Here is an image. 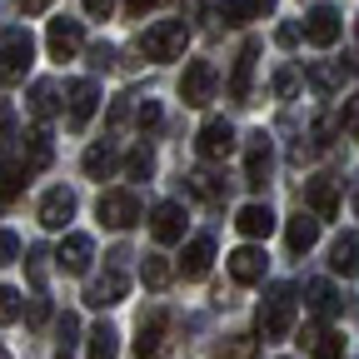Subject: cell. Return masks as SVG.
I'll list each match as a JSON object with an SVG mask.
<instances>
[{"label":"cell","mask_w":359,"mask_h":359,"mask_svg":"<svg viewBox=\"0 0 359 359\" xmlns=\"http://www.w3.org/2000/svg\"><path fill=\"white\" fill-rule=\"evenodd\" d=\"M230 275H235V285H259V280H264V250L240 245V250L230 255Z\"/></svg>","instance_id":"18"},{"label":"cell","mask_w":359,"mask_h":359,"mask_svg":"<svg viewBox=\"0 0 359 359\" xmlns=\"http://www.w3.org/2000/svg\"><path fill=\"white\" fill-rule=\"evenodd\" d=\"M264 175H269V135L264 130H250L245 135V185H264Z\"/></svg>","instance_id":"8"},{"label":"cell","mask_w":359,"mask_h":359,"mask_svg":"<svg viewBox=\"0 0 359 359\" xmlns=\"http://www.w3.org/2000/svg\"><path fill=\"white\" fill-rule=\"evenodd\" d=\"M224 359H255V334H235L224 344Z\"/></svg>","instance_id":"38"},{"label":"cell","mask_w":359,"mask_h":359,"mask_svg":"<svg viewBox=\"0 0 359 359\" xmlns=\"http://www.w3.org/2000/svg\"><path fill=\"white\" fill-rule=\"evenodd\" d=\"M160 354H165V314L150 309L135 330V359H160Z\"/></svg>","instance_id":"12"},{"label":"cell","mask_w":359,"mask_h":359,"mask_svg":"<svg viewBox=\"0 0 359 359\" xmlns=\"http://www.w3.org/2000/svg\"><path fill=\"white\" fill-rule=\"evenodd\" d=\"M15 259H20V235L0 230V264H15Z\"/></svg>","instance_id":"39"},{"label":"cell","mask_w":359,"mask_h":359,"mask_svg":"<svg viewBox=\"0 0 359 359\" xmlns=\"http://www.w3.org/2000/svg\"><path fill=\"white\" fill-rule=\"evenodd\" d=\"M314 359H344V339H339L334 330L314 334Z\"/></svg>","instance_id":"33"},{"label":"cell","mask_w":359,"mask_h":359,"mask_svg":"<svg viewBox=\"0 0 359 359\" xmlns=\"http://www.w3.org/2000/svg\"><path fill=\"white\" fill-rule=\"evenodd\" d=\"M45 259H50V250H40V245H35L30 259H25V269H30V280H35V285H45V275H50V264H45Z\"/></svg>","instance_id":"37"},{"label":"cell","mask_w":359,"mask_h":359,"mask_svg":"<svg viewBox=\"0 0 359 359\" xmlns=\"http://www.w3.org/2000/svg\"><path fill=\"white\" fill-rule=\"evenodd\" d=\"M255 60H259V40H245V50H240V60H235V70H230V100H240V105H250Z\"/></svg>","instance_id":"15"},{"label":"cell","mask_w":359,"mask_h":359,"mask_svg":"<svg viewBox=\"0 0 359 359\" xmlns=\"http://www.w3.org/2000/svg\"><path fill=\"white\" fill-rule=\"evenodd\" d=\"M309 85L320 90V95H334V90H339V70L334 65H309Z\"/></svg>","instance_id":"31"},{"label":"cell","mask_w":359,"mask_h":359,"mask_svg":"<svg viewBox=\"0 0 359 359\" xmlns=\"http://www.w3.org/2000/svg\"><path fill=\"white\" fill-rule=\"evenodd\" d=\"M95 215L110 224V230H130V224L140 219V200H135L130 190H105L100 205H95Z\"/></svg>","instance_id":"5"},{"label":"cell","mask_w":359,"mask_h":359,"mask_svg":"<svg viewBox=\"0 0 359 359\" xmlns=\"http://www.w3.org/2000/svg\"><path fill=\"white\" fill-rule=\"evenodd\" d=\"M55 259H60L65 275H90V264H95V240H90V235H65Z\"/></svg>","instance_id":"11"},{"label":"cell","mask_w":359,"mask_h":359,"mask_svg":"<svg viewBox=\"0 0 359 359\" xmlns=\"http://www.w3.org/2000/svg\"><path fill=\"white\" fill-rule=\"evenodd\" d=\"M304 294H309V309L320 314V320H334V314L344 309V299H339V290H334L330 280H314V285H309Z\"/></svg>","instance_id":"23"},{"label":"cell","mask_w":359,"mask_h":359,"mask_svg":"<svg viewBox=\"0 0 359 359\" xmlns=\"http://www.w3.org/2000/svg\"><path fill=\"white\" fill-rule=\"evenodd\" d=\"M150 6H155V0H125V11H130V15H145Z\"/></svg>","instance_id":"48"},{"label":"cell","mask_w":359,"mask_h":359,"mask_svg":"<svg viewBox=\"0 0 359 359\" xmlns=\"http://www.w3.org/2000/svg\"><path fill=\"white\" fill-rule=\"evenodd\" d=\"M190 190H195L200 200H219V195H224V185H219L210 170H195V175H190Z\"/></svg>","instance_id":"32"},{"label":"cell","mask_w":359,"mask_h":359,"mask_svg":"<svg viewBox=\"0 0 359 359\" xmlns=\"http://www.w3.org/2000/svg\"><path fill=\"white\" fill-rule=\"evenodd\" d=\"M354 35H359V20H354Z\"/></svg>","instance_id":"51"},{"label":"cell","mask_w":359,"mask_h":359,"mask_svg":"<svg viewBox=\"0 0 359 359\" xmlns=\"http://www.w3.org/2000/svg\"><path fill=\"white\" fill-rule=\"evenodd\" d=\"M294 314H299V299H294V285H275L269 299L259 304V334L264 339H285L294 330Z\"/></svg>","instance_id":"1"},{"label":"cell","mask_w":359,"mask_h":359,"mask_svg":"<svg viewBox=\"0 0 359 359\" xmlns=\"http://www.w3.org/2000/svg\"><path fill=\"white\" fill-rule=\"evenodd\" d=\"M235 224H240L245 240H264L269 230H275V215H269V205H245V210L235 215Z\"/></svg>","instance_id":"22"},{"label":"cell","mask_w":359,"mask_h":359,"mask_svg":"<svg viewBox=\"0 0 359 359\" xmlns=\"http://www.w3.org/2000/svg\"><path fill=\"white\" fill-rule=\"evenodd\" d=\"M339 130L349 135V140H359V95L344 100V110H339Z\"/></svg>","instance_id":"35"},{"label":"cell","mask_w":359,"mask_h":359,"mask_svg":"<svg viewBox=\"0 0 359 359\" xmlns=\"http://www.w3.org/2000/svg\"><path fill=\"white\" fill-rule=\"evenodd\" d=\"M30 60H35V40L30 35H6V45H0V85L25 80Z\"/></svg>","instance_id":"3"},{"label":"cell","mask_w":359,"mask_h":359,"mask_svg":"<svg viewBox=\"0 0 359 359\" xmlns=\"http://www.w3.org/2000/svg\"><path fill=\"white\" fill-rule=\"evenodd\" d=\"M150 235H155V245L185 240V210H180L175 200H160V205L150 210Z\"/></svg>","instance_id":"7"},{"label":"cell","mask_w":359,"mask_h":359,"mask_svg":"<svg viewBox=\"0 0 359 359\" xmlns=\"http://www.w3.org/2000/svg\"><path fill=\"white\" fill-rule=\"evenodd\" d=\"M215 85H219L215 65H210V60H190L185 75H180V100H185V105H205V100L215 95Z\"/></svg>","instance_id":"4"},{"label":"cell","mask_w":359,"mask_h":359,"mask_svg":"<svg viewBox=\"0 0 359 359\" xmlns=\"http://www.w3.org/2000/svg\"><path fill=\"white\" fill-rule=\"evenodd\" d=\"M90 60H95V65H110V60H115V50H110V45H95V50H90Z\"/></svg>","instance_id":"46"},{"label":"cell","mask_w":359,"mask_h":359,"mask_svg":"<svg viewBox=\"0 0 359 359\" xmlns=\"http://www.w3.org/2000/svg\"><path fill=\"white\" fill-rule=\"evenodd\" d=\"M110 170H115V150H110V145H90V150H85V175H90V180H105Z\"/></svg>","instance_id":"28"},{"label":"cell","mask_w":359,"mask_h":359,"mask_svg":"<svg viewBox=\"0 0 359 359\" xmlns=\"http://www.w3.org/2000/svg\"><path fill=\"white\" fill-rule=\"evenodd\" d=\"M125 290H130V280L120 275V269H110L105 280H95V285L85 290V304H90V309H110V304L125 299Z\"/></svg>","instance_id":"19"},{"label":"cell","mask_w":359,"mask_h":359,"mask_svg":"<svg viewBox=\"0 0 359 359\" xmlns=\"http://www.w3.org/2000/svg\"><path fill=\"white\" fill-rule=\"evenodd\" d=\"M11 320H20V294L11 285H0V325H11Z\"/></svg>","instance_id":"36"},{"label":"cell","mask_w":359,"mask_h":359,"mask_svg":"<svg viewBox=\"0 0 359 359\" xmlns=\"http://www.w3.org/2000/svg\"><path fill=\"white\" fill-rule=\"evenodd\" d=\"M330 269H334V275H344V280L359 275V235H339V240L330 245Z\"/></svg>","instance_id":"21"},{"label":"cell","mask_w":359,"mask_h":359,"mask_svg":"<svg viewBox=\"0 0 359 359\" xmlns=\"http://www.w3.org/2000/svg\"><path fill=\"white\" fill-rule=\"evenodd\" d=\"M280 359H290V354H280Z\"/></svg>","instance_id":"52"},{"label":"cell","mask_w":359,"mask_h":359,"mask_svg":"<svg viewBox=\"0 0 359 359\" xmlns=\"http://www.w3.org/2000/svg\"><path fill=\"white\" fill-rule=\"evenodd\" d=\"M190 45V25L185 20H155L145 35H140V50L145 60H180Z\"/></svg>","instance_id":"2"},{"label":"cell","mask_w":359,"mask_h":359,"mask_svg":"<svg viewBox=\"0 0 359 359\" xmlns=\"http://www.w3.org/2000/svg\"><path fill=\"white\" fill-rule=\"evenodd\" d=\"M275 40H280V45H299V25H280Z\"/></svg>","instance_id":"45"},{"label":"cell","mask_w":359,"mask_h":359,"mask_svg":"<svg viewBox=\"0 0 359 359\" xmlns=\"http://www.w3.org/2000/svg\"><path fill=\"white\" fill-rule=\"evenodd\" d=\"M294 90H299V75H294V70H280V75H275V95H280V100H290Z\"/></svg>","instance_id":"41"},{"label":"cell","mask_w":359,"mask_h":359,"mask_svg":"<svg viewBox=\"0 0 359 359\" xmlns=\"http://www.w3.org/2000/svg\"><path fill=\"white\" fill-rule=\"evenodd\" d=\"M20 309H25V320H30V325H45V320H50V304H45L40 294H35L30 304H20Z\"/></svg>","instance_id":"42"},{"label":"cell","mask_w":359,"mask_h":359,"mask_svg":"<svg viewBox=\"0 0 359 359\" xmlns=\"http://www.w3.org/2000/svg\"><path fill=\"white\" fill-rule=\"evenodd\" d=\"M55 110H60V90H55L50 80H40V85L30 90V115H35V120H50Z\"/></svg>","instance_id":"24"},{"label":"cell","mask_w":359,"mask_h":359,"mask_svg":"<svg viewBox=\"0 0 359 359\" xmlns=\"http://www.w3.org/2000/svg\"><path fill=\"white\" fill-rule=\"evenodd\" d=\"M304 205H309V215L314 219H334L339 215V185L334 180H309V190H304Z\"/></svg>","instance_id":"16"},{"label":"cell","mask_w":359,"mask_h":359,"mask_svg":"<svg viewBox=\"0 0 359 359\" xmlns=\"http://www.w3.org/2000/svg\"><path fill=\"white\" fill-rule=\"evenodd\" d=\"M45 160H50V135H45V130H30V170H40Z\"/></svg>","instance_id":"34"},{"label":"cell","mask_w":359,"mask_h":359,"mask_svg":"<svg viewBox=\"0 0 359 359\" xmlns=\"http://www.w3.org/2000/svg\"><path fill=\"white\" fill-rule=\"evenodd\" d=\"M11 125H15V115H11V105H6V100H0V135H6Z\"/></svg>","instance_id":"49"},{"label":"cell","mask_w":359,"mask_h":359,"mask_svg":"<svg viewBox=\"0 0 359 359\" xmlns=\"http://www.w3.org/2000/svg\"><path fill=\"white\" fill-rule=\"evenodd\" d=\"M255 15H259L255 0H219V20L224 25H250Z\"/></svg>","instance_id":"29"},{"label":"cell","mask_w":359,"mask_h":359,"mask_svg":"<svg viewBox=\"0 0 359 359\" xmlns=\"http://www.w3.org/2000/svg\"><path fill=\"white\" fill-rule=\"evenodd\" d=\"M85 11H90V15H95V20H105V15L115 11V0H85Z\"/></svg>","instance_id":"44"},{"label":"cell","mask_w":359,"mask_h":359,"mask_svg":"<svg viewBox=\"0 0 359 359\" xmlns=\"http://www.w3.org/2000/svg\"><path fill=\"white\" fill-rule=\"evenodd\" d=\"M85 339H90V359H115V354H120V334H115L110 325H95Z\"/></svg>","instance_id":"26"},{"label":"cell","mask_w":359,"mask_h":359,"mask_svg":"<svg viewBox=\"0 0 359 359\" xmlns=\"http://www.w3.org/2000/svg\"><path fill=\"white\" fill-rule=\"evenodd\" d=\"M304 35H309V45L330 50V45L339 40V11H334V6H314L309 20H304Z\"/></svg>","instance_id":"14"},{"label":"cell","mask_w":359,"mask_h":359,"mask_svg":"<svg viewBox=\"0 0 359 359\" xmlns=\"http://www.w3.org/2000/svg\"><path fill=\"white\" fill-rule=\"evenodd\" d=\"M195 150H200V160H230L235 155V130L224 120H205L200 135H195Z\"/></svg>","instance_id":"6"},{"label":"cell","mask_w":359,"mask_h":359,"mask_svg":"<svg viewBox=\"0 0 359 359\" xmlns=\"http://www.w3.org/2000/svg\"><path fill=\"white\" fill-rule=\"evenodd\" d=\"M140 275H145V285H150V290H165V285L175 280V264H170L165 255H145V264H140Z\"/></svg>","instance_id":"27"},{"label":"cell","mask_w":359,"mask_h":359,"mask_svg":"<svg viewBox=\"0 0 359 359\" xmlns=\"http://www.w3.org/2000/svg\"><path fill=\"white\" fill-rule=\"evenodd\" d=\"M125 175H130V180H150V175H155V155H150L145 145H140V150H130V160H125Z\"/></svg>","instance_id":"30"},{"label":"cell","mask_w":359,"mask_h":359,"mask_svg":"<svg viewBox=\"0 0 359 359\" xmlns=\"http://www.w3.org/2000/svg\"><path fill=\"white\" fill-rule=\"evenodd\" d=\"M20 11L25 15H40V11H50V0H20Z\"/></svg>","instance_id":"47"},{"label":"cell","mask_w":359,"mask_h":359,"mask_svg":"<svg viewBox=\"0 0 359 359\" xmlns=\"http://www.w3.org/2000/svg\"><path fill=\"white\" fill-rule=\"evenodd\" d=\"M314 240H320V219H314L309 210L290 215V224H285V245H290V255H304V250H314Z\"/></svg>","instance_id":"17"},{"label":"cell","mask_w":359,"mask_h":359,"mask_svg":"<svg viewBox=\"0 0 359 359\" xmlns=\"http://www.w3.org/2000/svg\"><path fill=\"white\" fill-rule=\"evenodd\" d=\"M95 105H100L95 80H70V110H65L70 130H85V125H90V115H95Z\"/></svg>","instance_id":"9"},{"label":"cell","mask_w":359,"mask_h":359,"mask_svg":"<svg viewBox=\"0 0 359 359\" xmlns=\"http://www.w3.org/2000/svg\"><path fill=\"white\" fill-rule=\"evenodd\" d=\"M45 45H50L55 60H70V55H80V45H85V25H80V20H50Z\"/></svg>","instance_id":"13"},{"label":"cell","mask_w":359,"mask_h":359,"mask_svg":"<svg viewBox=\"0 0 359 359\" xmlns=\"http://www.w3.org/2000/svg\"><path fill=\"white\" fill-rule=\"evenodd\" d=\"M70 215H75V195L70 190H50L40 200V224H45V230H65Z\"/></svg>","instance_id":"20"},{"label":"cell","mask_w":359,"mask_h":359,"mask_svg":"<svg viewBox=\"0 0 359 359\" xmlns=\"http://www.w3.org/2000/svg\"><path fill=\"white\" fill-rule=\"evenodd\" d=\"M165 115H160V105L155 100H140V110H135V125H140V130H155Z\"/></svg>","instance_id":"40"},{"label":"cell","mask_w":359,"mask_h":359,"mask_svg":"<svg viewBox=\"0 0 359 359\" xmlns=\"http://www.w3.org/2000/svg\"><path fill=\"white\" fill-rule=\"evenodd\" d=\"M55 330H60V339L70 344V339L80 334V320H75V314H60V320H55Z\"/></svg>","instance_id":"43"},{"label":"cell","mask_w":359,"mask_h":359,"mask_svg":"<svg viewBox=\"0 0 359 359\" xmlns=\"http://www.w3.org/2000/svg\"><path fill=\"white\" fill-rule=\"evenodd\" d=\"M210 264H215V240L210 235H195L190 245H185V255H180V275H185V280H205L210 275Z\"/></svg>","instance_id":"10"},{"label":"cell","mask_w":359,"mask_h":359,"mask_svg":"<svg viewBox=\"0 0 359 359\" xmlns=\"http://www.w3.org/2000/svg\"><path fill=\"white\" fill-rule=\"evenodd\" d=\"M25 175H30L25 160H6V165H0V200H15L25 190Z\"/></svg>","instance_id":"25"},{"label":"cell","mask_w":359,"mask_h":359,"mask_svg":"<svg viewBox=\"0 0 359 359\" xmlns=\"http://www.w3.org/2000/svg\"><path fill=\"white\" fill-rule=\"evenodd\" d=\"M255 6H259V11H275V0H255Z\"/></svg>","instance_id":"50"}]
</instances>
